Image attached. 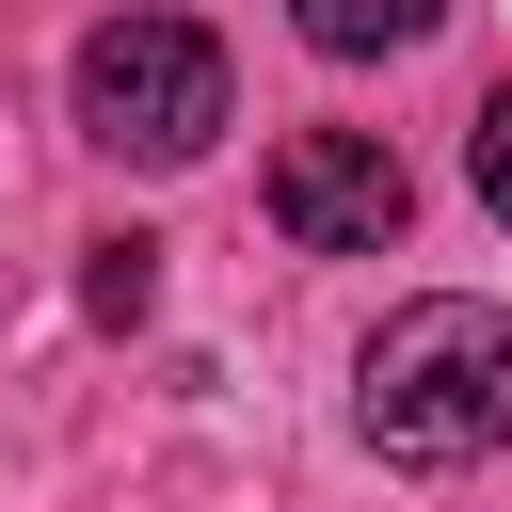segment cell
<instances>
[{
  "label": "cell",
  "mask_w": 512,
  "mask_h": 512,
  "mask_svg": "<svg viewBox=\"0 0 512 512\" xmlns=\"http://www.w3.org/2000/svg\"><path fill=\"white\" fill-rule=\"evenodd\" d=\"M352 432L384 464H480V448H512V304H480V288L384 304V336L352 352Z\"/></svg>",
  "instance_id": "6da1fadb"
},
{
  "label": "cell",
  "mask_w": 512,
  "mask_h": 512,
  "mask_svg": "<svg viewBox=\"0 0 512 512\" xmlns=\"http://www.w3.org/2000/svg\"><path fill=\"white\" fill-rule=\"evenodd\" d=\"M80 128L112 160H208L224 144V48L192 16H96L80 32Z\"/></svg>",
  "instance_id": "7a4b0ae2"
},
{
  "label": "cell",
  "mask_w": 512,
  "mask_h": 512,
  "mask_svg": "<svg viewBox=\"0 0 512 512\" xmlns=\"http://www.w3.org/2000/svg\"><path fill=\"white\" fill-rule=\"evenodd\" d=\"M272 224H288V256H384L416 224V176H400L384 128H288L272 144Z\"/></svg>",
  "instance_id": "3957f363"
},
{
  "label": "cell",
  "mask_w": 512,
  "mask_h": 512,
  "mask_svg": "<svg viewBox=\"0 0 512 512\" xmlns=\"http://www.w3.org/2000/svg\"><path fill=\"white\" fill-rule=\"evenodd\" d=\"M304 16V48H336V64H384V48H416L448 0H288Z\"/></svg>",
  "instance_id": "277c9868"
},
{
  "label": "cell",
  "mask_w": 512,
  "mask_h": 512,
  "mask_svg": "<svg viewBox=\"0 0 512 512\" xmlns=\"http://www.w3.org/2000/svg\"><path fill=\"white\" fill-rule=\"evenodd\" d=\"M80 304H96V320H144V304H160V240H96Z\"/></svg>",
  "instance_id": "5b68a950"
},
{
  "label": "cell",
  "mask_w": 512,
  "mask_h": 512,
  "mask_svg": "<svg viewBox=\"0 0 512 512\" xmlns=\"http://www.w3.org/2000/svg\"><path fill=\"white\" fill-rule=\"evenodd\" d=\"M464 176H480V208H496V224H512V80H496V96H480V128H464Z\"/></svg>",
  "instance_id": "8992f818"
}]
</instances>
